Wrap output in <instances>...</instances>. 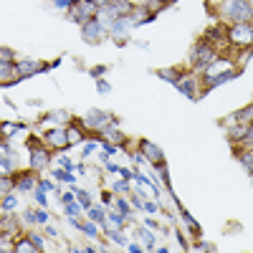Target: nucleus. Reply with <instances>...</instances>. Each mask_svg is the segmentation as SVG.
Segmentation results:
<instances>
[{
    "label": "nucleus",
    "instance_id": "obj_38",
    "mask_svg": "<svg viewBox=\"0 0 253 253\" xmlns=\"http://www.w3.org/2000/svg\"><path fill=\"white\" fill-rule=\"evenodd\" d=\"M79 0H53V5L56 8H71V5H76Z\"/></svg>",
    "mask_w": 253,
    "mask_h": 253
},
{
    "label": "nucleus",
    "instance_id": "obj_26",
    "mask_svg": "<svg viewBox=\"0 0 253 253\" xmlns=\"http://www.w3.org/2000/svg\"><path fill=\"white\" fill-rule=\"evenodd\" d=\"M157 76H160V79H165V81H170V84H177V79H180V76H177V71H170V69H160V71H157Z\"/></svg>",
    "mask_w": 253,
    "mask_h": 253
},
{
    "label": "nucleus",
    "instance_id": "obj_33",
    "mask_svg": "<svg viewBox=\"0 0 253 253\" xmlns=\"http://www.w3.org/2000/svg\"><path fill=\"white\" fill-rule=\"evenodd\" d=\"M0 162H3V175H8V172H13V170H15V165H13L15 160H13V157H3Z\"/></svg>",
    "mask_w": 253,
    "mask_h": 253
},
{
    "label": "nucleus",
    "instance_id": "obj_52",
    "mask_svg": "<svg viewBox=\"0 0 253 253\" xmlns=\"http://www.w3.org/2000/svg\"><path fill=\"white\" fill-rule=\"evenodd\" d=\"M91 74H94V76H101V74H104V66H96V69H94Z\"/></svg>",
    "mask_w": 253,
    "mask_h": 253
},
{
    "label": "nucleus",
    "instance_id": "obj_49",
    "mask_svg": "<svg viewBox=\"0 0 253 253\" xmlns=\"http://www.w3.org/2000/svg\"><path fill=\"white\" fill-rule=\"evenodd\" d=\"M0 58H3V61H10V51L3 48V51H0Z\"/></svg>",
    "mask_w": 253,
    "mask_h": 253
},
{
    "label": "nucleus",
    "instance_id": "obj_6",
    "mask_svg": "<svg viewBox=\"0 0 253 253\" xmlns=\"http://www.w3.org/2000/svg\"><path fill=\"white\" fill-rule=\"evenodd\" d=\"M193 61H195V66H198V69L205 71L210 63L215 61V53H213V48H210L208 43H198V46L193 48Z\"/></svg>",
    "mask_w": 253,
    "mask_h": 253
},
{
    "label": "nucleus",
    "instance_id": "obj_23",
    "mask_svg": "<svg viewBox=\"0 0 253 253\" xmlns=\"http://www.w3.org/2000/svg\"><path fill=\"white\" fill-rule=\"evenodd\" d=\"M112 190H114L117 195H126V193H129L132 187H129V182H126V177H124V180H117V182L112 185Z\"/></svg>",
    "mask_w": 253,
    "mask_h": 253
},
{
    "label": "nucleus",
    "instance_id": "obj_14",
    "mask_svg": "<svg viewBox=\"0 0 253 253\" xmlns=\"http://www.w3.org/2000/svg\"><path fill=\"white\" fill-rule=\"evenodd\" d=\"M13 79H18V69L13 66L10 61H0V81H3V86H8V84H15Z\"/></svg>",
    "mask_w": 253,
    "mask_h": 253
},
{
    "label": "nucleus",
    "instance_id": "obj_31",
    "mask_svg": "<svg viewBox=\"0 0 253 253\" xmlns=\"http://www.w3.org/2000/svg\"><path fill=\"white\" fill-rule=\"evenodd\" d=\"M246 129H248V126H236V129L233 132H230V139H238V142H243V137H246Z\"/></svg>",
    "mask_w": 253,
    "mask_h": 253
},
{
    "label": "nucleus",
    "instance_id": "obj_4",
    "mask_svg": "<svg viewBox=\"0 0 253 253\" xmlns=\"http://www.w3.org/2000/svg\"><path fill=\"white\" fill-rule=\"evenodd\" d=\"M107 31H109V28L104 26L99 18H91L89 23L81 26V36H84V41H86V43H99V41L107 36Z\"/></svg>",
    "mask_w": 253,
    "mask_h": 253
},
{
    "label": "nucleus",
    "instance_id": "obj_19",
    "mask_svg": "<svg viewBox=\"0 0 253 253\" xmlns=\"http://www.w3.org/2000/svg\"><path fill=\"white\" fill-rule=\"evenodd\" d=\"M139 238L144 241V251H152V248H155V236L150 233V228H147V225L139 230Z\"/></svg>",
    "mask_w": 253,
    "mask_h": 253
},
{
    "label": "nucleus",
    "instance_id": "obj_30",
    "mask_svg": "<svg viewBox=\"0 0 253 253\" xmlns=\"http://www.w3.org/2000/svg\"><path fill=\"white\" fill-rule=\"evenodd\" d=\"M99 142H101V139H91V142H86V144H84V157H89L91 152H96Z\"/></svg>",
    "mask_w": 253,
    "mask_h": 253
},
{
    "label": "nucleus",
    "instance_id": "obj_36",
    "mask_svg": "<svg viewBox=\"0 0 253 253\" xmlns=\"http://www.w3.org/2000/svg\"><path fill=\"white\" fill-rule=\"evenodd\" d=\"M243 144H246V147H253V122L248 124V129H246V137H243Z\"/></svg>",
    "mask_w": 253,
    "mask_h": 253
},
{
    "label": "nucleus",
    "instance_id": "obj_41",
    "mask_svg": "<svg viewBox=\"0 0 253 253\" xmlns=\"http://www.w3.org/2000/svg\"><path fill=\"white\" fill-rule=\"evenodd\" d=\"M96 89H99V94H109V91H112V86H109V84L104 81V79H99V84H96Z\"/></svg>",
    "mask_w": 253,
    "mask_h": 253
},
{
    "label": "nucleus",
    "instance_id": "obj_18",
    "mask_svg": "<svg viewBox=\"0 0 253 253\" xmlns=\"http://www.w3.org/2000/svg\"><path fill=\"white\" fill-rule=\"evenodd\" d=\"M71 190H74V193H76V198H79L81 208H84V210H89V208H91V195L86 193V190H79L76 185H71Z\"/></svg>",
    "mask_w": 253,
    "mask_h": 253
},
{
    "label": "nucleus",
    "instance_id": "obj_25",
    "mask_svg": "<svg viewBox=\"0 0 253 253\" xmlns=\"http://www.w3.org/2000/svg\"><path fill=\"white\" fill-rule=\"evenodd\" d=\"M114 205L119 208V213H122V215H126V218H132V208H129V203H126L124 198H117V200H114Z\"/></svg>",
    "mask_w": 253,
    "mask_h": 253
},
{
    "label": "nucleus",
    "instance_id": "obj_16",
    "mask_svg": "<svg viewBox=\"0 0 253 253\" xmlns=\"http://www.w3.org/2000/svg\"><path fill=\"white\" fill-rule=\"evenodd\" d=\"M36 177L31 175V172H23V175H18V180H15V187L20 190V193H31V190L36 187Z\"/></svg>",
    "mask_w": 253,
    "mask_h": 253
},
{
    "label": "nucleus",
    "instance_id": "obj_48",
    "mask_svg": "<svg viewBox=\"0 0 253 253\" xmlns=\"http://www.w3.org/2000/svg\"><path fill=\"white\" fill-rule=\"evenodd\" d=\"M126 251H129V253H139V251H142V248H139V246H137V243H129V246H126Z\"/></svg>",
    "mask_w": 253,
    "mask_h": 253
},
{
    "label": "nucleus",
    "instance_id": "obj_13",
    "mask_svg": "<svg viewBox=\"0 0 253 253\" xmlns=\"http://www.w3.org/2000/svg\"><path fill=\"white\" fill-rule=\"evenodd\" d=\"M15 69H18V79H26L28 74H38V71H43L46 66L38 63V61H20Z\"/></svg>",
    "mask_w": 253,
    "mask_h": 253
},
{
    "label": "nucleus",
    "instance_id": "obj_20",
    "mask_svg": "<svg viewBox=\"0 0 253 253\" xmlns=\"http://www.w3.org/2000/svg\"><path fill=\"white\" fill-rule=\"evenodd\" d=\"M107 218H109V223H112L114 228H124L126 215H122V213H117V210H112V205H109V213H107Z\"/></svg>",
    "mask_w": 253,
    "mask_h": 253
},
{
    "label": "nucleus",
    "instance_id": "obj_9",
    "mask_svg": "<svg viewBox=\"0 0 253 253\" xmlns=\"http://www.w3.org/2000/svg\"><path fill=\"white\" fill-rule=\"evenodd\" d=\"M139 150L147 155L150 165H160V162H165V155H162V150H160L157 144H152L150 139H139Z\"/></svg>",
    "mask_w": 253,
    "mask_h": 253
},
{
    "label": "nucleus",
    "instance_id": "obj_45",
    "mask_svg": "<svg viewBox=\"0 0 253 253\" xmlns=\"http://www.w3.org/2000/svg\"><path fill=\"white\" fill-rule=\"evenodd\" d=\"M31 241L36 243V248H38V251H43V238H41V236H36V233H33V236H31Z\"/></svg>",
    "mask_w": 253,
    "mask_h": 253
},
{
    "label": "nucleus",
    "instance_id": "obj_10",
    "mask_svg": "<svg viewBox=\"0 0 253 253\" xmlns=\"http://www.w3.org/2000/svg\"><path fill=\"white\" fill-rule=\"evenodd\" d=\"M230 69H233V63H230L228 58H215V61L205 69V81L215 79V76H220V74H225V71H230Z\"/></svg>",
    "mask_w": 253,
    "mask_h": 253
},
{
    "label": "nucleus",
    "instance_id": "obj_28",
    "mask_svg": "<svg viewBox=\"0 0 253 253\" xmlns=\"http://www.w3.org/2000/svg\"><path fill=\"white\" fill-rule=\"evenodd\" d=\"M63 208H66V213H69V215H79L81 210H84V208H81V203H76V200H71V203H63Z\"/></svg>",
    "mask_w": 253,
    "mask_h": 253
},
{
    "label": "nucleus",
    "instance_id": "obj_11",
    "mask_svg": "<svg viewBox=\"0 0 253 253\" xmlns=\"http://www.w3.org/2000/svg\"><path fill=\"white\" fill-rule=\"evenodd\" d=\"M132 28H134L132 15H122V18H117L114 23H112V28H109V31H112V36H114V38H124Z\"/></svg>",
    "mask_w": 253,
    "mask_h": 253
},
{
    "label": "nucleus",
    "instance_id": "obj_44",
    "mask_svg": "<svg viewBox=\"0 0 253 253\" xmlns=\"http://www.w3.org/2000/svg\"><path fill=\"white\" fill-rule=\"evenodd\" d=\"M101 147H104V152H109V155L117 152V144H112V142H101Z\"/></svg>",
    "mask_w": 253,
    "mask_h": 253
},
{
    "label": "nucleus",
    "instance_id": "obj_37",
    "mask_svg": "<svg viewBox=\"0 0 253 253\" xmlns=\"http://www.w3.org/2000/svg\"><path fill=\"white\" fill-rule=\"evenodd\" d=\"M43 193H46V190H41V187L36 190V203H38L41 208H46V205H48V203H46V195H43Z\"/></svg>",
    "mask_w": 253,
    "mask_h": 253
},
{
    "label": "nucleus",
    "instance_id": "obj_47",
    "mask_svg": "<svg viewBox=\"0 0 253 253\" xmlns=\"http://www.w3.org/2000/svg\"><path fill=\"white\" fill-rule=\"evenodd\" d=\"M195 248H198V251H213V246H210V243H198Z\"/></svg>",
    "mask_w": 253,
    "mask_h": 253
},
{
    "label": "nucleus",
    "instance_id": "obj_54",
    "mask_svg": "<svg viewBox=\"0 0 253 253\" xmlns=\"http://www.w3.org/2000/svg\"><path fill=\"white\" fill-rule=\"evenodd\" d=\"M160 3H165V5H167V3H170V0H160Z\"/></svg>",
    "mask_w": 253,
    "mask_h": 253
},
{
    "label": "nucleus",
    "instance_id": "obj_32",
    "mask_svg": "<svg viewBox=\"0 0 253 253\" xmlns=\"http://www.w3.org/2000/svg\"><path fill=\"white\" fill-rule=\"evenodd\" d=\"M132 160H134L139 167H147V165H150V160H147V155H144L142 150H139V152H134V155H132Z\"/></svg>",
    "mask_w": 253,
    "mask_h": 253
},
{
    "label": "nucleus",
    "instance_id": "obj_17",
    "mask_svg": "<svg viewBox=\"0 0 253 253\" xmlns=\"http://www.w3.org/2000/svg\"><path fill=\"white\" fill-rule=\"evenodd\" d=\"M236 76H238V71H236V69H230V71H225V74H220V76H215V79H210V81H208V86H210V89L223 86L225 81H233Z\"/></svg>",
    "mask_w": 253,
    "mask_h": 253
},
{
    "label": "nucleus",
    "instance_id": "obj_3",
    "mask_svg": "<svg viewBox=\"0 0 253 253\" xmlns=\"http://www.w3.org/2000/svg\"><path fill=\"white\" fill-rule=\"evenodd\" d=\"M96 13H99V5L94 3V0H79L76 5H71V10H69V15H71V20L74 23H89L91 18H96Z\"/></svg>",
    "mask_w": 253,
    "mask_h": 253
},
{
    "label": "nucleus",
    "instance_id": "obj_27",
    "mask_svg": "<svg viewBox=\"0 0 253 253\" xmlns=\"http://www.w3.org/2000/svg\"><path fill=\"white\" fill-rule=\"evenodd\" d=\"M15 205H18V198L5 193V198H3V213H8V210H15Z\"/></svg>",
    "mask_w": 253,
    "mask_h": 253
},
{
    "label": "nucleus",
    "instance_id": "obj_5",
    "mask_svg": "<svg viewBox=\"0 0 253 253\" xmlns=\"http://www.w3.org/2000/svg\"><path fill=\"white\" fill-rule=\"evenodd\" d=\"M46 147L53 152H61V150H66V147H71L66 129H48L46 132Z\"/></svg>",
    "mask_w": 253,
    "mask_h": 253
},
{
    "label": "nucleus",
    "instance_id": "obj_39",
    "mask_svg": "<svg viewBox=\"0 0 253 253\" xmlns=\"http://www.w3.org/2000/svg\"><path fill=\"white\" fill-rule=\"evenodd\" d=\"M38 187H41V190H46V193H53V190H56V185L48 182V180H38Z\"/></svg>",
    "mask_w": 253,
    "mask_h": 253
},
{
    "label": "nucleus",
    "instance_id": "obj_51",
    "mask_svg": "<svg viewBox=\"0 0 253 253\" xmlns=\"http://www.w3.org/2000/svg\"><path fill=\"white\" fill-rule=\"evenodd\" d=\"M94 3L101 8V5H109V3H114V0H94Z\"/></svg>",
    "mask_w": 253,
    "mask_h": 253
},
{
    "label": "nucleus",
    "instance_id": "obj_8",
    "mask_svg": "<svg viewBox=\"0 0 253 253\" xmlns=\"http://www.w3.org/2000/svg\"><path fill=\"white\" fill-rule=\"evenodd\" d=\"M109 122H114L107 112H99V109H91L89 114H86V119H84V124L86 126H91V129H96V132H101V126H107Z\"/></svg>",
    "mask_w": 253,
    "mask_h": 253
},
{
    "label": "nucleus",
    "instance_id": "obj_24",
    "mask_svg": "<svg viewBox=\"0 0 253 253\" xmlns=\"http://www.w3.org/2000/svg\"><path fill=\"white\" fill-rule=\"evenodd\" d=\"M243 119H253V107H246V109H241L230 117V122H243Z\"/></svg>",
    "mask_w": 253,
    "mask_h": 253
},
{
    "label": "nucleus",
    "instance_id": "obj_42",
    "mask_svg": "<svg viewBox=\"0 0 253 253\" xmlns=\"http://www.w3.org/2000/svg\"><path fill=\"white\" fill-rule=\"evenodd\" d=\"M58 165L63 167V170H69V172H71V170H74V167H76V165H74V162H71L69 157H61V160H58Z\"/></svg>",
    "mask_w": 253,
    "mask_h": 253
},
{
    "label": "nucleus",
    "instance_id": "obj_34",
    "mask_svg": "<svg viewBox=\"0 0 253 253\" xmlns=\"http://www.w3.org/2000/svg\"><path fill=\"white\" fill-rule=\"evenodd\" d=\"M79 228H81V230H84V233H89V236H91V238H94V236H96V225H94V223H91V220H89V223H79Z\"/></svg>",
    "mask_w": 253,
    "mask_h": 253
},
{
    "label": "nucleus",
    "instance_id": "obj_15",
    "mask_svg": "<svg viewBox=\"0 0 253 253\" xmlns=\"http://www.w3.org/2000/svg\"><path fill=\"white\" fill-rule=\"evenodd\" d=\"M66 134H69V144H71V147H76L79 142H84V139H86V134H84V126H81V122H71V126L66 129Z\"/></svg>",
    "mask_w": 253,
    "mask_h": 253
},
{
    "label": "nucleus",
    "instance_id": "obj_40",
    "mask_svg": "<svg viewBox=\"0 0 253 253\" xmlns=\"http://www.w3.org/2000/svg\"><path fill=\"white\" fill-rule=\"evenodd\" d=\"M10 187H13V180H8V175H3V180H0V190H3V195L8 193Z\"/></svg>",
    "mask_w": 253,
    "mask_h": 253
},
{
    "label": "nucleus",
    "instance_id": "obj_29",
    "mask_svg": "<svg viewBox=\"0 0 253 253\" xmlns=\"http://www.w3.org/2000/svg\"><path fill=\"white\" fill-rule=\"evenodd\" d=\"M20 129H23V124H3V134L8 137V134H15V132H20Z\"/></svg>",
    "mask_w": 253,
    "mask_h": 253
},
{
    "label": "nucleus",
    "instance_id": "obj_46",
    "mask_svg": "<svg viewBox=\"0 0 253 253\" xmlns=\"http://www.w3.org/2000/svg\"><path fill=\"white\" fill-rule=\"evenodd\" d=\"M38 223H48V213H46V210H38Z\"/></svg>",
    "mask_w": 253,
    "mask_h": 253
},
{
    "label": "nucleus",
    "instance_id": "obj_53",
    "mask_svg": "<svg viewBox=\"0 0 253 253\" xmlns=\"http://www.w3.org/2000/svg\"><path fill=\"white\" fill-rule=\"evenodd\" d=\"M210 3H225V0H210Z\"/></svg>",
    "mask_w": 253,
    "mask_h": 253
},
{
    "label": "nucleus",
    "instance_id": "obj_22",
    "mask_svg": "<svg viewBox=\"0 0 253 253\" xmlns=\"http://www.w3.org/2000/svg\"><path fill=\"white\" fill-rule=\"evenodd\" d=\"M86 213H89V220H94V223H104V220H107V215H104L101 208H94V205H91Z\"/></svg>",
    "mask_w": 253,
    "mask_h": 253
},
{
    "label": "nucleus",
    "instance_id": "obj_12",
    "mask_svg": "<svg viewBox=\"0 0 253 253\" xmlns=\"http://www.w3.org/2000/svg\"><path fill=\"white\" fill-rule=\"evenodd\" d=\"M175 86L187 96V99H195L198 96V86H195V76H190V74H185V76H180L177 79V84Z\"/></svg>",
    "mask_w": 253,
    "mask_h": 253
},
{
    "label": "nucleus",
    "instance_id": "obj_35",
    "mask_svg": "<svg viewBox=\"0 0 253 253\" xmlns=\"http://www.w3.org/2000/svg\"><path fill=\"white\" fill-rule=\"evenodd\" d=\"M56 119H69V114H66V112H53V114H48L43 122H46V124H51V122H56Z\"/></svg>",
    "mask_w": 253,
    "mask_h": 253
},
{
    "label": "nucleus",
    "instance_id": "obj_1",
    "mask_svg": "<svg viewBox=\"0 0 253 253\" xmlns=\"http://www.w3.org/2000/svg\"><path fill=\"white\" fill-rule=\"evenodd\" d=\"M223 15L228 20H233V23H248V20L253 18V5L248 3V0H225Z\"/></svg>",
    "mask_w": 253,
    "mask_h": 253
},
{
    "label": "nucleus",
    "instance_id": "obj_43",
    "mask_svg": "<svg viewBox=\"0 0 253 253\" xmlns=\"http://www.w3.org/2000/svg\"><path fill=\"white\" fill-rule=\"evenodd\" d=\"M144 210H147V213H152V215H155L157 210H160V205H157V203H152V200H144Z\"/></svg>",
    "mask_w": 253,
    "mask_h": 253
},
{
    "label": "nucleus",
    "instance_id": "obj_21",
    "mask_svg": "<svg viewBox=\"0 0 253 253\" xmlns=\"http://www.w3.org/2000/svg\"><path fill=\"white\" fill-rule=\"evenodd\" d=\"M13 251H18V253H28V251H38V248H36V243H33L31 238H23V241H18V246H15Z\"/></svg>",
    "mask_w": 253,
    "mask_h": 253
},
{
    "label": "nucleus",
    "instance_id": "obj_7",
    "mask_svg": "<svg viewBox=\"0 0 253 253\" xmlns=\"http://www.w3.org/2000/svg\"><path fill=\"white\" fill-rule=\"evenodd\" d=\"M51 152L48 147H36V150H31V170H43V167L51 162Z\"/></svg>",
    "mask_w": 253,
    "mask_h": 253
},
{
    "label": "nucleus",
    "instance_id": "obj_50",
    "mask_svg": "<svg viewBox=\"0 0 253 253\" xmlns=\"http://www.w3.org/2000/svg\"><path fill=\"white\" fill-rule=\"evenodd\" d=\"M144 225H147V228H152V230H155V228H157V223H155V220H152V218H147V220H144Z\"/></svg>",
    "mask_w": 253,
    "mask_h": 253
},
{
    "label": "nucleus",
    "instance_id": "obj_2",
    "mask_svg": "<svg viewBox=\"0 0 253 253\" xmlns=\"http://www.w3.org/2000/svg\"><path fill=\"white\" fill-rule=\"evenodd\" d=\"M225 36H228L230 46H241V48L253 46V26L251 23H233Z\"/></svg>",
    "mask_w": 253,
    "mask_h": 253
}]
</instances>
